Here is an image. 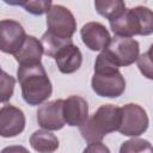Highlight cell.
<instances>
[{
  "instance_id": "1",
  "label": "cell",
  "mask_w": 153,
  "mask_h": 153,
  "mask_svg": "<svg viewBox=\"0 0 153 153\" xmlns=\"http://www.w3.org/2000/svg\"><path fill=\"white\" fill-rule=\"evenodd\" d=\"M17 78L22 87L23 99L29 105L35 106L44 104L51 96L53 86L41 62L19 66L17 69Z\"/></svg>"
},
{
  "instance_id": "2",
  "label": "cell",
  "mask_w": 153,
  "mask_h": 153,
  "mask_svg": "<svg viewBox=\"0 0 153 153\" xmlns=\"http://www.w3.org/2000/svg\"><path fill=\"white\" fill-rule=\"evenodd\" d=\"M121 123V108L112 104H104L79 127L81 136L87 143L100 142L105 135L117 131Z\"/></svg>"
},
{
  "instance_id": "3",
  "label": "cell",
  "mask_w": 153,
  "mask_h": 153,
  "mask_svg": "<svg viewBox=\"0 0 153 153\" xmlns=\"http://www.w3.org/2000/svg\"><path fill=\"white\" fill-rule=\"evenodd\" d=\"M94 93L99 97L117 98L126 90V80L118 67L110 63L100 53L94 62V73L91 80Z\"/></svg>"
},
{
  "instance_id": "4",
  "label": "cell",
  "mask_w": 153,
  "mask_h": 153,
  "mask_svg": "<svg viewBox=\"0 0 153 153\" xmlns=\"http://www.w3.org/2000/svg\"><path fill=\"white\" fill-rule=\"evenodd\" d=\"M110 27L120 37L148 36L153 33V11L146 6L128 8L120 18L110 22Z\"/></svg>"
},
{
  "instance_id": "5",
  "label": "cell",
  "mask_w": 153,
  "mask_h": 153,
  "mask_svg": "<svg viewBox=\"0 0 153 153\" xmlns=\"http://www.w3.org/2000/svg\"><path fill=\"white\" fill-rule=\"evenodd\" d=\"M100 53L110 63L120 68L137 61L140 56V45L134 38L115 36L111 38L108 47Z\"/></svg>"
},
{
  "instance_id": "6",
  "label": "cell",
  "mask_w": 153,
  "mask_h": 153,
  "mask_svg": "<svg viewBox=\"0 0 153 153\" xmlns=\"http://www.w3.org/2000/svg\"><path fill=\"white\" fill-rule=\"evenodd\" d=\"M47 32L62 38L72 39L76 30V22L73 13L62 5H53L47 13Z\"/></svg>"
},
{
  "instance_id": "7",
  "label": "cell",
  "mask_w": 153,
  "mask_h": 153,
  "mask_svg": "<svg viewBox=\"0 0 153 153\" xmlns=\"http://www.w3.org/2000/svg\"><path fill=\"white\" fill-rule=\"evenodd\" d=\"M148 116L146 110L139 104L129 103L121 106V123L118 133L126 136H139L148 128Z\"/></svg>"
},
{
  "instance_id": "8",
  "label": "cell",
  "mask_w": 153,
  "mask_h": 153,
  "mask_svg": "<svg viewBox=\"0 0 153 153\" xmlns=\"http://www.w3.org/2000/svg\"><path fill=\"white\" fill-rule=\"evenodd\" d=\"M1 43L0 49L2 53L14 55L24 44L27 35L23 26L13 19H2L0 23Z\"/></svg>"
},
{
  "instance_id": "9",
  "label": "cell",
  "mask_w": 153,
  "mask_h": 153,
  "mask_svg": "<svg viewBox=\"0 0 153 153\" xmlns=\"http://www.w3.org/2000/svg\"><path fill=\"white\" fill-rule=\"evenodd\" d=\"M37 122L45 130H60L65 127L63 99H55L42 104L37 110Z\"/></svg>"
},
{
  "instance_id": "10",
  "label": "cell",
  "mask_w": 153,
  "mask_h": 153,
  "mask_svg": "<svg viewBox=\"0 0 153 153\" xmlns=\"http://www.w3.org/2000/svg\"><path fill=\"white\" fill-rule=\"evenodd\" d=\"M25 128L24 112L13 105H4L0 109V135L2 137H14Z\"/></svg>"
},
{
  "instance_id": "11",
  "label": "cell",
  "mask_w": 153,
  "mask_h": 153,
  "mask_svg": "<svg viewBox=\"0 0 153 153\" xmlns=\"http://www.w3.org/2000/svg\"><path fill=\"white\" fill-rule=\"evenodd\" d=\"M82 43L92 51H103L111 41L108 29L98 22H88L80 30Z\"/></svg>"
},
{
  "instance_id": "12",
  "label": "cell",
  "mask_w": 153,
  "mask_h": 153,
  "mask_svg": "<svg viewBox=\"0 0 153 153\" xmlns=\"http://www.w3.org/2000/svg\"><path fill=\"white\" fill-rule=\"evenodd\" d=\"M63 117L66 124L81 127L88 118V104L80 96H69L63 99Z\"/></svg>"
},
{
  "instance_id": "13",
  "label": "cell",
  "mask_w": 153,
  "mask_h": 153,
  "mask_svg": "<svg viewBox=\"0 0 153 153\" xmlns=\"http://www.w3.org/2000/svg\"><path fill=\"white\" fill-rule=\"evenodd\" d=\"M54 59L59 71L63 74H72L76 72L82 63V54L73 42L61 48Z\"/></svg>"
},
{
  "instance_id": "14",
  "label": "cell",
  "mask_w": 153,
  "mask_h": 153,
  "mask_svg": "<svg viewBox=\"0 0 153 153\" xmlns=\"http://www.w3.org/2000/svg\"><path fill=\"white\" fill-rule=\"evenodd\" d=\"M43 53H44V49H43L42 42L33 36H27L23 47L13 56L16 61L19 63V66H23V65L39 63Z\"/></svg>"
},
{
  "instance_id": "15",
  "label": "cell",
  "mask_w": 153,
  "mask_h": 153,
  "mask_svg": "<svg viewBox=\"0 0 153 153\" xmlns=\"http://www.w3.org/2000/svg\"><path fill=\"white\" fill-rule=\"evenodd\" d=\"M30 145L38 153H53L59 148V139L49 130H36L30 136Z\"/></svg>"
},
{
  "instance_id": "16",
  "label": "cell",
  "mask_w": 153,
  "mask_h": 153,
  "mask_svg": "<svg viewBox=\"0 0 153 153\" xmlns=\"http://www.w3.org/2000/svg\"><path fill=\"white\" fill-rule=\"evenodd\" d=\"M94 8L100 16L109 19V22L120 18L127 10L126 4L122 0H97L94 1Z\"/></svg>"
},
{
  "instance_id": "17",
  "label": "cell",
  "mask_w": 153,
  "mask_h": 153,
  "mask_svg": "<svg viewBox=\"0 0 153 153\" xmlns=\"http://www.w3.org/2000/svg\"><path fill=\"white\" fill-rule=\"evenodd\" d=\"M41 42L44 49V54L49 57H55L56 53L63 48L65 45L72 43V39H62L59 37H55L53 35H50L49 32H44L43 36L41 37Z\"/></svg>"
},
{
  "instance_id": "18",
  "label": "cell",
  "mask_w": 153,
  "mask_h": 153,
  "mask_svg": "<svg viewBox=\"0 0 153 153\" xmlns=\"http://www.w3.org/2000/svg\"><path fill=\"white\" fill-rule=\"evenodd\" d=\"M120 153H153V146L145 139L133 137L121 145Z\"/></svg>"
},
{
  "instance_id": "19",
  "label": "cell",
  "mask_w": 153,
  "mask_h": 153,
  "mask_svg": "<svg viewBox=\"0 0 153 153\" xmlns=\"http://www.w3.org/2000/svg\"><path fill=\"white\" fill-rule=\"evenodd\" d=\"M12 4L24 7L26 12L35 14V16H41L43 13H48L53 6L50 0H27V1L12 2Z\"/></svg>"
},
{
  "instance_id": "20",
  "label": "cell",
  "mask_w": 153,
  "mask_h": 153,
  "mask_svg": "<svg viewBox=\"0 0 153 153\" xmlns=\"http://www.w3.org/2000/svg\"><path fill=\"white\" fill-rule=\"evenodd\" d=\"M136 63L141 74L145 78L153 80V44H151L146 53L139 56Z\"/></svg>"
},
{
  "instance_id": "21",
  "label": "cell",
  "mask_w": 153,
  "mask_h": 153,
  "mask_svg": "<svg viewBox=\"0 0 153 153\" xmlns=\"http://www.w3.org/2000/svg\"><path fill=\"white\" fill-rule=\"evenodd\" d=\"M14 85H16L14 78L7 74L5 71H2L1 76H0V100L1 103H6L7 100L11 99V97L13 96Z\"/></svg>"
},
{
  "instance_id": "22",
  "label": "cell",
  "mask_w": 153,
  "mask_h": 153,
  "mask_svg": "<svg viewBox=\"0 0 153 153\" xmlns=\"http://www.w3.org/2000/svg\"><path fill=\"white\" fill-rule=\"evenodd\" d=\"M82 153H110V149L108 148V146H105L100 141V142L88 143Z\"/></svg>"
},
{
  "instance_id": "23",
  "label": "cell",
  "mask_w": 153,
  "mask_h": 153,
  "mask_svg": "<svg viewBox=\"0 0 153 153\" xmlns=\"http://www.w3.org/2000/svg\"><path fill=\"white\" fill-rule=\"evenodd\" d=\"M1 153H30L24 146H19V145H13V146H7L5 147Z\"/></svg>"
}]
</instances>
